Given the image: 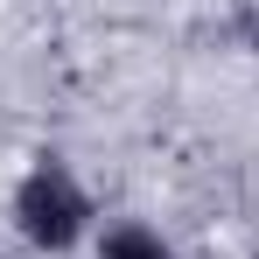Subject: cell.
<instances>
[{"label":"cell","mask_w":259,"mask_h":259,"mask_svg":"<svg viewBox=\"0 0 259 259\" xmlns=\"http://www.w3.org/2000/svg\"><path fill=\"white\" fill-rule=\"evenodd\" d=\"M252 259H259V252H252Z\"/></svg>","instance_id":"3"},{"label":"cell","mask_w":259,"mask_h":259,"mask_svg":"<svg viewBox=\"0 0 259 259\" xmlns=\"http://www.w3.org/2000/svg\"><path fill=\"white\" fill-rule=\"evenodd\" d=\"M7 217L35 252H77L91 238L98 210H91V189L77 182V168L63 154H35L21 168V182H14V196H7Z\"/></svg>","instance_id":"1"},{"label":"cell","mask_w":259,"mask_h":259,"mask_svg":"<svg viewBox=\"0 0 259 259\" xmlns=\"http://www.w3.org/2000/svg\"><path fill=\"white\" fill-rule=\"evenodd\" d=\"M91 259H175V245L147 224V217H119V224H105V231H98Z\"/></svg>","instance_id":"2"}]
</instances>
